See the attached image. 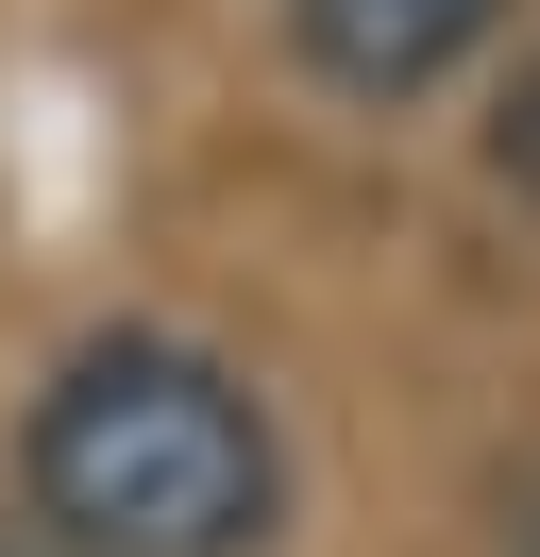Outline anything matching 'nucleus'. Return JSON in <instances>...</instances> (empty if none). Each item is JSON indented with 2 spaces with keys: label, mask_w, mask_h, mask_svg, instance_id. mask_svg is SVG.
<instances>
[{
  "label": "nucleus",
  "mask_w": 540,
  "mask_h": 557,
  "mask_svg": "<svg viewBox=\"0 0 540 557\" xmlns=\"http://www.w3.org/2000/svg\"><path fill=\"white\" fill-rule=\"evenodd\" d=\"M17 507L51 557H270L287 523V440L254 372L169 321L85 338L17 422Z\"/></svg>",
  "instance_id": "f257e3e1"
},
{
  "label": "nucleus",
  "mask_w": 540,
  "mask_h": 557,
  "mask_svg": "<svg viewBox=\"0 0 540 557\" xmlns=\"http://www.w3.org/2000/svg\"><path fill=\"white\" fill-rule=\"evenodd\" d=\"M287 35L338 102H422L506 35V0H287Z\"/></svg>",
  "instance_id": "f03ea898"
},
{
  "label": "nucleus",
  "mask_w": 540,
  "mask_h": 557,
  "mask_svg": "<svg viewBox=\"0 0 540 557\" xmlns=\"http://www.w3.org/2000/svg\"><path fill=\"white\" fill-rule=\"evenodd\" d=\"M490 186H506V203L540 220V51H524V85L490 102Z\"/></svg>",
  "instance_id": "7ed1b4c3"
},
{
  "label": "nucleus",
  "mask_w": 540,
  "mask_h": 557,
  "mask_svg": "<svg viewBox=\"0 0 540 557\" xmlns=\"http://www.w3.org/2000/svg\"><path fill=\"white\" fill-rule=\"evenodd\" d=\"M0 557H17V541H0Z\"/></svg>",
  "instance_id": "20e7f679"
}]
</instances>
